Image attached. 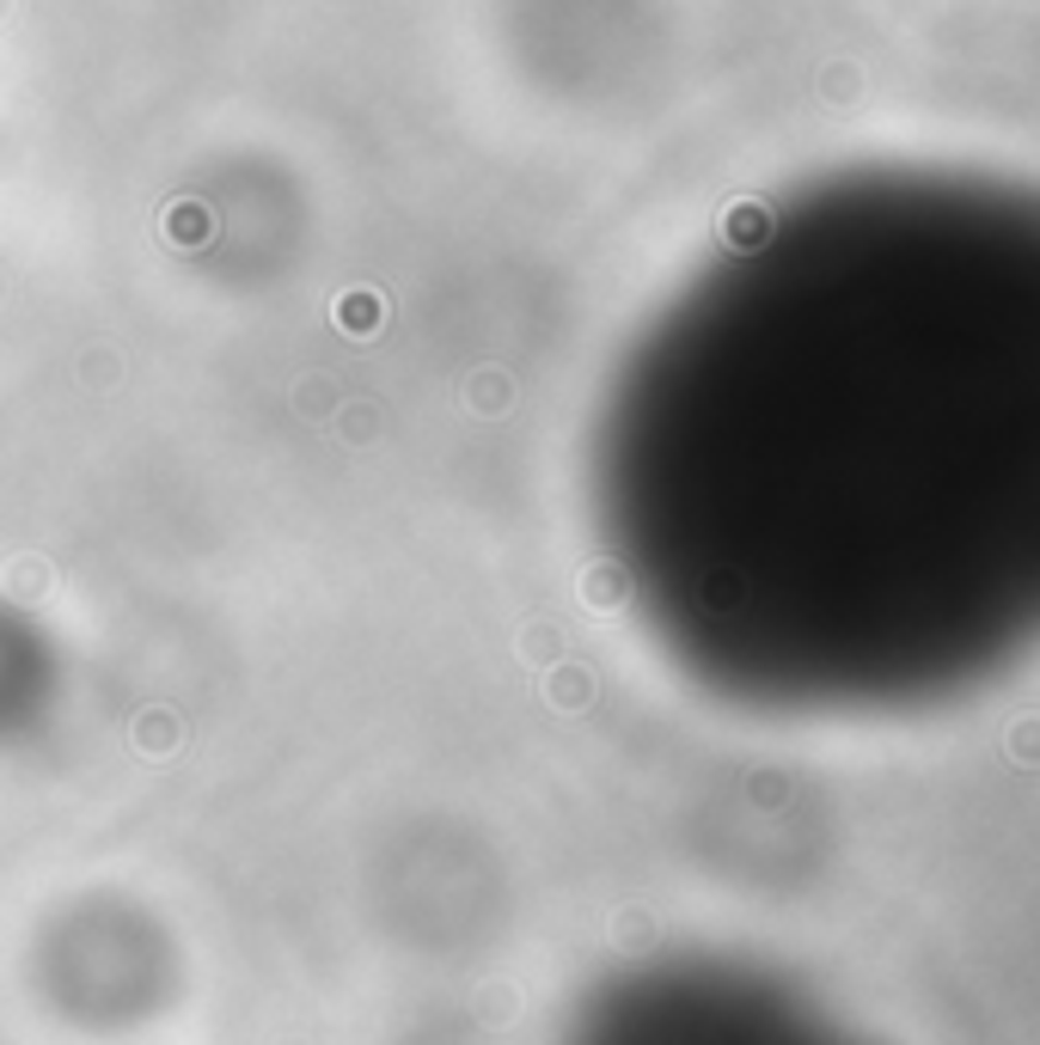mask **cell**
<instances>
[{
	"mask_svg": "<svg viewBox=\"0 0 1040 1045\" xmlns=\"http://www.w3.org/2000/svg\"><path fill=\"white\" fill-rule=\"evenodd\" d=\"M551 1045H833L765 978L710 960L624 966L575 1002Z\"/></svg>",
	"mask_w": 1040,
	"mask_h": 1045,
	"instance_id": "6da1fadb",
	"label": "cell"
}]
</instances>
